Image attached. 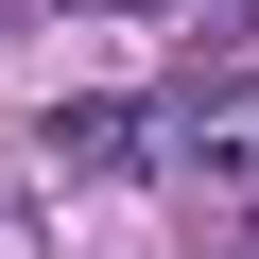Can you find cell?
Returning a JSON list of instances; mask_svg holds the SVG:
<instances>
[{
    "label": "cell",
    "instance_id": "obj_1",
    "mask_svg": "<svg viewBox=\"0 0 259 259\" xmlns=\"http://www.w3.org/2000/svg\"><path fill=\"white\" fill-rule=\"evenodd\" d=\"M156 173H173V190H259V87L173 104V121H156Z\"/></svg>",
    "mask_w": 259,
    "mask_h": 259
},
{
    "label": "cell",
    "instance_id": "obj_2",
    "mask_svg": "<svg viewBox=\"0 0 259 259\" xmlns=\"http://www.w3.org/2000/svg\"><path fill=\"white\" fill-rule=\"evenodd\" d=\"M121 18H207V0H121Z\"/></svg>",
    "mask_w": 259,
    "mask_h": 259
}]
</instances>
